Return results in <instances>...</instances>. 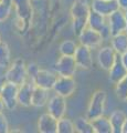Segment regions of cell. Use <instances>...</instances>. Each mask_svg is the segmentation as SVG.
<instances>
[{"label": "cell", "mask_w": 127, "mask_h": 133, "mask_svg": "<svg viewBox=\"0 0 127 133\" xmlns=\"http://www.w3.org/2000/svg\"><path fill=\"white\" fill-rule=\"evenodd\" d=\"M5 81L20 85L28 79L27 76V64L22 59H16L13 62L11 61L10 65L6 69L3 74Z\"/></svg>", "instance_id": "1"}, {"label": "cell", "mask_w": 127, "mask_h": 133, "mask_svg": "<svg viewBox=\"0 0 127 133\" xmlns=\"http://www.w3.org/2000/svg\"><path fill=\"white\" fill-rule=\"evenodd\" d=\"M124 15H125V20H126V24H127V10L124 11Z\"/></svg>", "instance_id": "37"}, {"label": "cell", "mask_w": 127, "mask_h": 133, "mask_svg": "<svg viewBox=\"0 0 127 133\" xmlns=\"http://www.w3.org/2000/svg\"><path fill=\"white\" fill-rule=\"evenodd\" d=\"M91 11V0H74L70 7L72 19H86Z\"/></svg>", "instance_id": "14"}, {"label": "cell", "mask_w": 127, "mask_h": 133, "mask_svg": "<svg viewBox=\"0 0 127 133\" xmlns=\"http://www.w3.org/2000/svg\"><path fill=\"white\" fill-rule=\"evenodd\" d=\"M13 11L12 0H0V23L5 22Z\"/></svg>", "instance_id": "27"}, {"label": "cell", "mask_w": 127, "mask_h": 133, "mask_svg": "<svg viewBox=\"0 0 127 133\" xmlns=\"http://www.w3.org/2000/svg\"><path fill=\"white\" fill-rule=\"evenodd\" d=\"M34 83L30 79H27L22 84L18 85V104L23 108L31 107L32 93L34 90Z\"/></svg>", "instance_id": "13"}, {"label": "cell", "mask_w": 127, "mask_h": 133, "mask_svg": "<svg viewBox=\"0 0 127 133\" xmlns=\"http://www.w3.org/2000/svg\"><path fill=\"white\" fill-rule=\"evenodd\" d=\"M114 87H115L116 97L122 101H127V74L117 83H115Z\"/></svg>", "instance_id": "28"}, {"label": "cell", "mask_w": 127, "mask_h": 133, "mask_svg": "<svg viewBox=\"0 0 127 133\" xmlns=\"http://www.w3.org/2000/svg\"><path fill=\"white\" fill-rule=\"evenodd\" d=\"M13 11L16 12L17 22L20 23V30L24 31L31 21L33 8L31 0H12ZM17 23V24H18Z\"/></svg>", "instance_id": "3"}, {"label": "cell", "mask_w": 127, "mask_h": 133, "mask_svg": "<svg viewBox=\"0 0 127 133\" xmlns=\"http://www.w3.org/2000/svg\"><path fill=\"white\" fill-rule=\"evenodd\" d=\"M76 38H77V43L85 45V47L89 48L91 50L98 49L104 42L101 33L89 27L84 28L83 30L76 36Z\"/></svg>", "instance_id": "5"}, {"label": "cell", "mask_w": 127, "mask_h": 133, "mask_svg": "<svg viewBox=\"0 0 127 133\" xmlns=\"http://www.w3.org/2000/svg\"><path fill=\"white\" fill-rule=\"evenodd\" d=\"M87 27V18L86 19H72V30L74 32L75 37Z\"/></svg>", "instance_id": "29"}, {"label": "cell", "mask_w": 127, "mask_h": 133, "mask_svg": "<svg viewBox=\"0 0 127 133\" xmlns=\"http://www.w3.org/2000/svg\"><path fill=\"white\" fill-rule=\"evenodd\" d=\"M75 132L79 133H94L91 120H88L86 116H80L74 121Z\"/></svg>", "instance_id": "24"}, {"label": "cell", "mask_w": 127, "mask_h": 133, "mask_svg": "<svg viewBox=\"0 0 127 133\" xmlns=\"http://www.w3.org/2000/svg\"><path fill=\"white\" fill-rule=\"evenodd\" d=\"M77 89V83L74 77H63L58 76V79L52 88V91L55 94L68 99L75 93Z\"/></svg>", "instance_id": "4"}, {"label": "cell", "mask_w": 127, "mask_h": 133, "mask_svg": "<svg viewBox=\"0 0 127 133\" xmlns=\"http://www.w3.org/2000/svg\"><path fill=\"white\" fill-rule=\"evenodd\" d=\"M108 1H115V0H108Z\"/></svg>", "instance_id": "39"}, {"label": "cell", "mask_w": 127, "mask_h": 133, "mask_svg": "<svg viewBox=\"0 0 127 133\" xmlns=\"http://www.w3.org/2000/svg\"><path fill=\"white\" fill-rule=\"evenodd\" d=\"M106 101H107V93L104 90H95L92 94L88 102L87 111H86V118L88 120H93L101 116L105 113V107Z\"/></svg>", "instance_id": "2"}, {"label": "cell", "mask_w": 127, "mask_h": 133, "mask_svg": "<svg viewBox=\"0 0 127 133\" xmlns=\"http://www.w3.org/2000/svg\"><path fill=\"white\" fill-rule=\"evenodd\" d=\"M74 121L70 118L63 116L58 119V127H56V133H74Z\"/></svg>", "instance_id": "26"}, {"label": "cell", "mask_w": 127, "mask_h": 133, "mask_svg": "<svg viewBox=\"0 0 127 133\" xmlns=\"http://www.w3.org/2000/svg\"><path fill=\"white\" fill-rule=\"evenodd\" d=\"M77 66L73 56H60L54 64V72L58 76L74 77Z\"/></svg>", "instance_id": "7"}, {"label": "cell", "mask_w": 127, "mask_h": 133, "mask_svg": "<svg viewBox=\"0 0 127 133\" xmlns=\"http://www.w3.org/2000/svg\"><path fill=\"white\" fill-rule=\"evenodd\" d=\"M118 58H119L122 64L124 65V68L127 70V51L124 52V53H122V55H119V56H118Z\"/></svg>", "instance_id": "33"}, {"label": "cell", "mask_w": 127, "mask_h": 133, "mask_svg": "<svg viewBox=\"0 0 127 133\" xmlns=\"http://www.w3.org/2000/svg\"><path fill=\"white\" fill-rule=\"evenodd\" d=\"M122 133H127V118L125 119L124 123H123V127H122Z\"/></svg>", "instance_id": "34"}, {"label": "cell", "mask_w": 127, "mask_h": 133, "mask_svg": "<svg viewBox=\"0 0 127 133\" xmlns=\"http://www.w3.org/2000/svg\"><path fill=\"white\" fill-rule=\"evenodd\" d=\"M107 72H108V80L110 83H113V84L117 83L122 78H124L127 74V70L124 68V65L122 64L118 56L116 58L115 62L113 63V65L110 66V69Z\"/></svg>", "instance_id": "18"}, {"label": "cell", "mask_w": 127, "mask_h": 133, "mask_svg": "<svg viewBox=\"0 0 127 133\" xmlns=\"http://www.w3.org/2000/svg\"><path fill=\"white\" fill-rule=\"evenodd\" d=\"M77 69L89 70L93 66V50L82 44H77L73 55Z\"/></svg>", "instance_id": "9"}, {"label": "cell", "mask_w": 127, "mask_h": 133, "mask_svg": "<svg viewBox=\"0 0 127 133\" xmlns=\"http://www.w3.org/2000/svg\"><path fill=\"white\" fill-rule=\"evenodd\" d=\"M51 97V91L46 90L39 87H34L33 93L31 99V107L34 108H43L47 105L49 99Z\"/></svg>", "instance_id": "17"}, {"label": "cell", "mask_w": 127, "mask_h": 133, "mask_svg": "<svg viewBox=\"0 0 127 133\" xmlns=\"http://www.w3.org/2000/svg\"><path fill=\"white\" fill-rule=\"evenodd\" d=\"M77 43L75 40L65 39L59 45V53L60 56H73L76 50Z\"/></svg>", "instance_id": "25"}, {"label": "cell", "mask_w": 127, "mask_h": 133, "mask_svg": "<svg viewBox=\"0 0 127 133\" xmlns=\"http://www.w3.org/2000/svg\"><path fill=\"white\" fill-rule=\"evenodd\" d=\"M117 56L118 55H116V52L110 45H103V47L101 45L96 53V62L102 70L108 71L115 62Z\"/></svg>", "instance_id": "10"}, {"label": "cell", "mask_w": 127, "mask_h": 133, "mask_svg": "<svg viewBox=\"0 0 127 133\" xmlns=\"http://www.w3.org/2000/svg\"><path fill=\"white\" fill-rule=\"evenodd\" d=\"M126 35H127V31H126Z\"/></svg>", "instance_id": "40"}, {"label": "cell", "mask_w": 127, "mask_h": 133, "mask_svg": "<svg viewBox=\"0 0 127 133\" xmlns=\"http://www.w3.org/2000/svg\"><path fill=\"white\" fill-rule=\"evenodd\" d=\"M94 133H113L109 119L104 114L91 120Z\"/></svg>", "instance_id": "21"}, {"label": "cell", "mask_w": 127, "mask_h": 133, "mask_svg": "<svg viewBox=\"0 0 127 133\" xmlns=\"http://www.w3.org/2000/svg\"><path fill=\"white\" fill-rule=\"evenodd\" d=\"M5 110V105H3V102L1 101V99H0V112Z\"/></svg>", "instance_id": "36"}, {"label": "cell", "mask_w": 127, "mask_h": 133, "mask_svg": "<svg viewBox=\"0 0 127 133\" xmlns=\"http://www.w3.org/2000/svg\"><path fill=\"white\" fill-rule=\"evenodd\" d=\"M91 9L104 17H108L112 12L118 9L116 1L108 0H91Z\"/></svg>", "instance_id": "16"}, {"label": "cell", "mask_w": 127, "mask_h": 133, "mask_svg": "<svg viewBox=\"0 0 127 133\" xmlns=\"http://www.w3.org/2000/svg\"><path fill=\"white\" fill-rule=\"evenodd\" d=\"M11 63V50L5 41H0V69L6 70Z\"/></svg>", "instance_id": "23"}, {"label": "cell", "mask_w": 127, "mask_h": 133, "mask_svg": "<svg viewBox=\"0 0 127 133\" xmlns=\"http://www.w3.org/2000/svg\"><path fill=\"white\" fill-rule=\"evenodd\" d=\"M110 41V47L113 48V50L116 52V55H122L127 51V35L126 32L117 33L114 35L109 38Z\"/></svg>", "instance_id": "20"}, {"label": "cell", "mask_w": 127, "mask_h": 133, "mask_svg": "<svg viewBox=\"0 0 127 133\" xmlns=\"http://www.w3.org/2000/svg\"><path fill=\"white\" fill-rule=\"evenodd\" d=\"M58 119L50 113H43L38 119V131L41 133H56Z\"/></svg>", "instance_id": "15"}, {"label": "cell", "mask_w": 127, "mask_h": 133, "mask_svg": "<svg viewBox=\"0 0 127 133\" xmlns=\"http://www.w3.org/2000/svg\"><path fill=\"white\" fill-rule=\"evenodd\" d=\"M2 39H1V33H0V41H1Z\"/></svg>", "instance_id": "38"}, {"label": "cell", "mask_w": 127, "mask_h": 133, "mask_svg": "<svg viewBox=\"0 0 127 133\" xmlns=\"http://www.w3.org/2000/svg\"><path fill=\"white\" fill-rule=\"evenodd\" d=\"M127 118L126 113L123 110H114L108 116L113 133H122V127L125 119Z\"/></svg>", "instance_id": "22"}, {"label": "cell", "mask_w": 127, "mask_h": 133, "mask_svg": "<svg viewBox=\"0 0 127 133\" xmlns=\"http://www.w3.org/2000/svg\"><path fill=\"white\" fill-rule=\"evenodd\" d=\"M46 107H47L48 113H50L55 119H60V118L65 116L66 111H68L66 99L55 93L50 97Z\"/></svg>", "instance_id": "8"}, {"label": "cell", "mask_w": 127, "mask_h": 133, "mask_svg": "<svg viewBox=\"0 0 127 133\" xmlns=\"http://www.w3.org/2000/svg\"><path fill=\"white\" fill-rule=\"evenodd\" d=\"M106 18H107V24L109 28L110 37L114 35H117V33L127 31V24H126L125 15L123 10L117 9L114 12H112L108 17H106Z\"/></svg>", "instance_id": "11"}, {"label": "cell", "mask_w": 127, "mask_h": 133, "mask_svg": "<svg viewBox=\"0 0 127 133\" xmlns=\"http://www.w3.org/2000/svg\"><path fill=\"white\" fill-rule=\"evenodd\" d=\"M0 99L3 102L5 109L12 111L14 110L18 104V85L10 82H5L1 92H0Z\"/></svg>", "instance_id": "6"}, {"label": "cell", "mask_w": 127, "mask_h": 133, "mask_svg": "<svg viewBox=\"0 0 127 133\" xmlns=\"http://www.w3.org/2000/svg\"><path fill=\"white\" fill-rule=\"evenodd\" d=\"M39 69H40V66L36 63H34V62L27 64V76H28V79H30V80L33 81L35 74L38 73V71H39Z\"/></svg>", "instance_id": "30"}, {"label": "cell", "mask_w": 127, "mask_h": 133, "mask_svg": "<svg viewBox=\"0 0 127 133\" xmlns=\"http://www.w3.org/2000/svg\"><path fill=\"white\" fill-rule=\"evenodd\" d=\"M117 6H118V9H121L123 11L127 10V0H115Z\"/></svg>", "instance_id": "32"}, {"label": "cell", "mask_w": 127, "mask_h": 133, "mask_svg": "<svg viewBox=\"0 0 127 133\" xmlns=\"http://www.w3.org/2000/svg\"><path fill=\"white\" fill-rule=\"evenodd\" d=\"M56 79H58V74L54 71L40 68L38 73L35 74V77L33 79V83L35 87L52 91V88L54 85Z\"/></svg>", "instance_id": "12"}, {"label": "cell", "mask_w": 127, "mask_h": 133, "mask_svg": "<svg viewBox=\"0 0 127 133\" xmlns=\"http://www.w3.org/2000/svg\"><path fill=\"white\" fill-rule=\"evenodd\" d=\"M9 132V122L3 111L0 112V133H8Z\"/></svg>", "instance_id": "31"}, {"label": "cell", "mask_w": 127, "mask_h": 133, "mask_svg": "<svg viewBox=\"0 0 127 133\" xmlns=\"http://www.w3.org/2000/svg\"><path fill=\"white\" fill-rule=\"evenodd\" d=\"M106 26H107V18L91 9L87 16V27L101 32Z\"/></svg>", "instance_id": "19"}, {"label": "cell", "mask_w": 127, "mask_h": 133, "mask_svg": "<svg viewBox=\"0 0 127 133\" xmlns=\"http://www.w3.org/2000/svg\"><path fill=\"white\" fill-rule=\"evenodd\" d=\"M5 78H3V76H0V92H1V89H2V87L3 84H5Z\"/></svg>", "instance_id": "35"}]
</instances>
